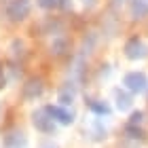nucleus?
<instances>
[{
  "label": "nucleus",
  "instance_id": "1",
  "mask_svg": "<svg viewBox=\"0 0 148 148\" xmlns=\"http://www.w3.org/2000/svg\"><path fill=\"white\" fill-rule=\"evenodd\" d=\"M123 85H125L131 93H142V91L146 89V85H148V78H146L144 72H129V74H125Z\"/></svg>",
  "mask_w": 148,
  "mask_h": 148
},
{
  "label": "nucleus",
  "instance_id": "2",
  "mask_svg": "<svg viewBox=\"0 0 148 148\" xmlns=\"http://www.w3.org/2000/svg\"><path fill=\"white\" fill-rule=\"evenodd\" d=\"M30 13V0H11V4L6 6V15L13 21H21L28 17Z\"/></svg>",
  "mask_w": 148,
  "mask_h": 148
},
{
  "label": "nucleus",
  "instance_id": "3",
  "mask_svg": "<svg viewBox=\"0 0 148 148\" xmlns=\"http://www.w3.org/2000/svg\"><path fill=\"white\" fill-rule=\"evenodd\" d=\"M53 121L55 119L51 116V112L47 108L36 110L34 114H32V123H34V127L40 129V131H53Z\"/></svg>",
  "mask_w": 148,
  "mask_h": 148
},
{
  "label": "nucleus",
  "instance_id": "4",
  "mask_svg": "<svg viewBox=\"0 0 148 148\" xmlns=\"http://www.w3.org/2000/svg\"><path fill=\"white\" fill-rule=\"evenodd\" d=\"M146 51H148L146 45L138 38H131L129 42L125 45V55L129 59H142V57H146Z\"/></svg>",
  "mask_w": 148,
  "mask_h": 148
},
{
  "label": "nucleus",
  "instance_id": "5",
  "mask_svg": "<svg viewBox=\"0 0 148 148\" xmlns=\"http://www.w3.org/2000/svg\"><path fill=\"white\" fill-rule=\"evenodd\" d=\"M40 93H42V83L38 78H32L23 85V97L25 99H36Z\"/></svg>",
  "mask_w": 148,
  "mask_h": 148
},
{
  "label": "nucleus",
  "instance_id": "6",
  "mask_svg": "<svg viewBox=\"0 0 148 148\" xmlns=\"http://www.w3.org/2000/svg\"><path fill=\"white\" fill-rule=\"evenodd\" d=\"M47 110L51 112V116L57 121V123H62V125H70L74 116H72V112L68 110H64V108H59V106H47Z\"/></svg>",
  "mask_w": 148,
  "mask_h": 148
},
{
  "label": "nucleus",
  "instance_id": "7",
  "mask_svg": "<svg viewBox=\"0 0 148 148\" xmlns=\"http://www.w3.org/2000/svg\"><path fill=\"white\" fill-rule=\"evenodd\" d=\"M114 97H116V106H119V110H129V108H131V97L127 95V93H123L121 89L114 91Z\"/></svg>",
  "mask_w": 148,
  "mask_h": 148
},
{
  "label": "nucleus",
  "instance_id": "8",
  "mask_svg": "<svg viewBox=\"0 0 148 148\" xmlns=\"http://www.w3.org/2000/svg\"><path fill=\"white\" fill-rule=\"evenodd\" d=\"M131 13H133L136 17H144V15H148V0H133Z\"/></svg>",
  "mask_w": 148,
  "mask_h": 148
},
{
  "label": "nucleus",
  "instance_id": "9",
  "mask_svg": "<svg viewBox=\"0 0 148 148\" xmlns=\"http://www.w3.org/2000/svg\"><path fill=\"white\" fill-rule=\"evenodd\" d=\"M6 144H9L11 148H19V146H23V144H25L23 133H13V136H9V138H6Z\"/></svg>",
  "mask_w": 148,
  "mask_h": 148
},
{
  "label": "nucleus",
  "instance_id": "10",
  "mask_svg": "<svg viewBox=\"0 0 148 148\" xmlns=\"http://www.w3.org/2000/svg\"><path fill=\"white\" fill-rule=\"evenodd\" d=\"M38 4L42 9H62L66 6V0H38Z\"/></svg>",
  "mask_w": 148,
  "mask_h": 148
},
{
  "label": "nucleus",
  "instance_id": "11",
  "mask_svg": "<svg viewBox=\"0 0 148 148\" xmlns=\"http://www.w3.org/2000/svg\"><path fill=\"white\" fill-rule=\"evenodd\" d=\"M127 133H129V138H138V140H142L144 138V131L142 129H138V127L136 125H127Z\"/></svg>",
  "mask_w": 148,
  "mask_h": 148
},
{
  "label": "nucleus",
  "instance_id": "12",
  "mask_svg": "<svg viewBox=\"0 0 148 148\" xmlns=\"http://www.w3.org/2000/svg\"><path fill=\"white\" fill-rule=\"evenodd\" d=\"M89 108H93V110L99 112V114H108L110 112V108L106 104H97V102H89Z\"/></svg>",
  "mask_w": 148,
  "mask_h": 148
},
{
  "label": "nucleus",
  "instance_id": "13",
  "mask_svg": "<svg viewBox=\"0 0 148 148\" xmlns=\"http://www.w3.org/2000/svg\"><path fill=\"white\" fill-rule=\"evenodd\" d=\"M72 97H74V93L70 91H62V93H59V102H62V104H70L72 102Z\"/></svg>",
  "mask_w": 148,
  "mask_h": 148
},
{
  "label": "nucleus",
  "instance_id": "14",
  "mask_svg": "<svg viewBox=\"0 0 148 148\" xmlns=\"http://www.w3.org/2000/svg\"><path fill=\"white\" fill-rule=\"evenodd\" d=\"M142 119H144V114L138 110V112L131 114V121H129V123H131V125H138V123H142Z\"/></svg>",
  "mask_w": 148,
  "mask_h": 148
},
{
  "label": "nucleus",
  "instance_id": "15",
  "mask_svg": "<svg viewBox=\"0 0 148 148\" xmlns=\"http://www.w3.org/2000/svg\"><path fill=\"white\" fill-rule=\"evenodd\" d=\"M0 87H4V76H2V70H0Z\"/></svg>",
  "mask_w": 148,
  "mask_h": 148
}]
</instances>
